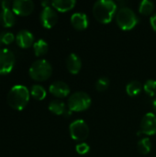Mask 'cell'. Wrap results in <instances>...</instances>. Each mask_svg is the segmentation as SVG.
<instances>
[{
  "label": "cell",
  "instance_id": "7402d4cb",
  "mask_svg": "<svg viewBox=\"0 0 156 157\" xmlns=\"http://www.w3.org/2000/svg\"><path fill=\"white\" fill-rule=\"evenodd\" d=\"M137 148L140 154L142 155H148L151 150H152V143L150 139L148 138H143L138 142Z\"/></svg>",
  "mask_w": 156,
  "mask_h": 157
},
{
  "label": "cell",
  "instance_id": "ffe728a7",
  "mask_svg": "<svg viewBox=\"0 0 156 157\" xmlns=\"http://www.w3.org/2000/svg\"><path fill=\"white\" fill-rule=\"evenodd\" d=\"M30 95L37 100H42L46 98L47 92L45 88L40 85H33L30 89Z\"/></svg>",
  "mask_w": 156,
  "mask_h": 157
},
{
  "label": "cell",
  "instance_id": "44dd1931",
  "mask_svg": "<svg viewBox=\"0 0 156 157\" xmlns=\"http://www.w3.org/2000/svg\"><path fill=\"white\" fill-rule=\"evenodd\" d=\"M154 10V3L150 0H143L140 3L139 11L142 15L148 16L151 15Z\"/></svg>",
  "mask_w": 156,
  "mask_h": 157
},
{
  "label": "cell",
  "instance_id": "4fadbf2b",
  "mask_svg": "<svg viewBox=\"0 0 156 157\" xmlns=\"http://www.w3.org/2000/svg\"><path fill=\"white\" fill-rule=\"evenodd\" d=\"M71 23L77 30H84L88 27V18L85 13L76 12L71 17Z\"/></svg>",
  "mask_w": 156,
  "mask_h": 157
},
{
  "label": "cell",
  "instance_id": "d6986e66",
  "mask_svg": "<svg viewBox=\"0 0 156 157\" xmlns=\"http://www.w3.org/2000/svg\"><path fill=\"white\" fill-rule=\"evenodd\" d=\"M33 49L36 56H42L47 53L49 46L46 40H38L34 44H33Z\"/></svg>",
  "mask_w": 156,
  "mask_h": 157
},
{
  "label": "cell",
  "instance_id": "6da1fadb",
  "mask_svg": "<svg viewBox=\"0 0 156 157\" xmlns=\"http://www.w3.org/2000/svg\"><path fill=\"white\" fill-rule=\"evenodd\" d=\"M117 14V5L111 0H99L93 6V15L95 18L102 23L108 24Z\"/></svg>",
  "mask_w": 156,
  "mask_h": 157
},
{
  "label": "cell",
  "instance_id": "ba28073f",
  "mask_svg": "<svg viewBox=\"0 0 156 157\" xmlns=\"http://www.w3.org/2000/svg\"><path fill=\"white\" fill-rule=\"evenodd\" d=\"M40 19L42 24V26L46 29L52 28L58 21V15L54 8L51 6L43 7V9L40 12Z\"/></svg>",
  "mask_w": 156,
  "mask_h": 157
},
{
  "label": "cell",
  "instance_id": "2e32d148",
  "mask_svg": "<svg viewBox=\"0 0 156 157\" xmlns=\"http://www.w3.org/2000/svg\"><path fill=\"white\" fill-rule=\"evenodd\" d=\"M76 5L75 0H54L51 2V6L54 9L60 12H66L73 9Z\"/></svg>",
  "mask_w": 156,
  "mask_h": 157
},
{
  "label": "cell",
  "instance_id": "3957f363",
  "mask_svg": "<svg viewBox=\"0 0 156 157\" xmlns=\"http://www.w3.org/2000/svg\"><path fill=\"white\" fill-rule=\"evenodd\" d=\"M116 21L122 30H131L137 25L138 17L131 8L122 6L117 11Z\"/></svg>",
  "mask_w": 156,
  "mask_h": 157
},
{
  "label": "cell",
  "instance_id": "f546056e",
  "mask_svg": "<svg viewBox=\"0 0 156 157\" xmlns=\"http://www.w3.org/2000/svg\"><path fill=\"white\" fill-rule=\"evenodd\" d=\"M71 115H72V111H71L70 109H68V110L66 109V111H65V112H64V114H63V116H64V117H70Z\"/></svg>",
  "mask_w": 156,
  "mask_h": 157
},
{
  "label": "cell",
  "instance_id": "603a6c76",
  "mask_svg": "<svg viewBox=\"0 0 156 157\" xmlns=\"http://www.w3.org/2000/svg\"><path fill=\"white\" fill-rule=\"evenodd\" d=\"M143 89L145 93L148 94L150 97L156 98V80H154V79L147 80L143 86Z\"/></svg>",
  "mask_w": 156,
  "mask_h": 157
},
{
  "label": "cell",
  "instance_id": "cb8c5ba5",
  "mask_svg": "<svg viewBox=\"0 0 156 157\" xmlns=\"http://www.w3.org/2000/svg\"><path fill=\"white\" fill-rule=\"evenodd\" d=\"M109 84H110V82L108 77H100L96 83V89L98 92L106 91L108 88Z\"/></svg>",
  "mask_w": 156,
  "mask_h": 157
},
{
  "label": "cell",
  "instance_id": "83f0119b",
  "mask_svg": "<svg viewBox=\"0 0 156 157\" xmlns=\"http://www.w3.org/2000/svg\"><path fill=\"white\" fill-rule=\"evenodd\" d=\"M150 22H151V26H152L153 29L156 32V13L154 15H153V16L151 17Z\"/></svg>",
  "mask_w": 156,
  "mask_h": 157
},
{
  "label": "cell",
  "instance_id": "1f68e13d",
  "mask_svg": "<svg viewBox=\"0 0 156 157\" xmlns=\"http://www.w3.org/2000/svg\"><path fill=\"white\" fill-rule=\"evenodd\" d=\"M155 157H156V156H155Z\"/></svg>",
  "mask_w": 156,
  "mask_h": 157
},
{
  "label": "cell",
  "instance_id": "f1b7e54d",
  "mask_svg": "<svg viewBox=\"0 0 156 157\" xmlns=\"http://www.w3.org/2000/svg\"><path fill=\"white\" fill-rule=\"evenodd\" d=\"M50 4H51V2H50V1H42V2H41V6H42L43 7L50 6Z\"/></svg>",
  "mask_w": 156,
  "mask_h": 157
},
{
  "label": "cell",
  "instance_id": "8992f818",
  "mask_svg": "<svg viewBox=\"0 0 156 157\" xmlns=\"http://www.w3.org/2000/svg\"><path fill=\"white\" fill-rule=\"evenodd\" d=\"M70 135L73 140L82 142L89 136V127L83 120H76L69 126Z\"/></svg>",
  "mask_w": 156,
  "mask_h": 157
},
{
  "label": "cell",
  "instance_id": "5bb4252c",
  "mask_svg": "<svg viewBox=\"0 0 156 157\" xmlns=\"http://www.w3.org/2000/svg\"><path fill=\"white\" fill-rule=\"evenodd\" d=\"M66 67L70 74L77 75L82 68V61L75 53H71L66 59Z\"/></svg>",
  "mask_w": 156,
  "mask_h": 157
},
{
  "label": "cell",
  "instance_id": "e0dca14e",
  "mask_svg": "<svg viewBox=\"0 0 156 157\" xmlns=\"http://www.w3.org/2000/svg\"><path fill=\"white\" fill-rule=\"evenodd\" d=\"M49 110L55 115H63L66 111V105L63 101L55 99L49 104Z\"/></svg>",
  "mask_w": 156,
  "mask_h": 157
},
{
  "label": "cell",
  "instance_id": "7c38bea8",
  "mask_svg": "<svg viewBox=\"0 0 156 157\" xmlns=\"http://www.w3.org/2000/svg\"><path fill=\"white\" fill-rule=\"evenodd\" d=\"M33 41H34L33 34L27 29H22L18 31L17 34L16 35L17 44L23 49L29 48L33 44Z\"/></svg>",
  "mask_w": 156,
  "mask_h": 157
},
{
  "label": "cell",
  "instance_id": "30bf717a",
  "mask_svg": "<svg viewBox=\"0 0 156 157\" xmlns=\"http://www.w3.org/2000/svg\"><path fill=\"white\" fill-rule=\"evenodd\" d=\"M34 9L31 0H15L12 3V11L18 16H29Z\"/></svg>",
  "mask_w": 156,
  "mask_h": 157
},
{
  "label": "cell",
  "instance_id": "277c9868",
  "mask_svg": "<svg viewBox=\"0 0 156 157\" xmlns=\"http://www.w3.org/2000/svg\"><path fill=\"white\" fill-rule=\"evenodd\" d=\"M29 73L33 80L45 81L51 77L52 74V67L48 61L40 59L35 61L30 65Z\"/></svg>",
  "mask_w": 156,
  "mask_h": 157
},
{
  "label": "cell",
  "instance_id": "5b68a950",
  "mask_svg": "<svg viewBox=\"0 0 156 157\" xmlns=\"http://www.w3.org/2000/svg\"><path fill=\"white\" fill-rule=\"evenodd\" d=\"M90 96L84 91H77L72 94L68 98V109L73 112H80L86 110L91 106Z\"/></svg>",
  "mask_w": 156,
  "mask_h": 157
},
{
  "label": "cell",
  "instance_id": "9a60e30c",
  "mask_svg": "<svg viewBox=\"0 0 156 157\" xmlns=\"http://www.w3.org/2000/svg\"><path fill=\"white\" fill-rule=\"evenodd\" d=\"M15 13L11 9H2L0 12V24L5 28H10L15 24Z\"/></svg>",
  "mask_w": 156,
  "mask_h": 157
},
{
  "label": "cell",
  "instance_id": "52a82bcc",
  "mask_svg": "<svg viewBox=\"0 0 156 157\" xmlns=\"http://www.w3.org/2000/svg\"><path fill=\"white\" fill-rule=\"evenodd\" d=\"M15 55L8 49H0V75L9 74L15 65Z\"/></svg>",
  "mask_w": 156,
  "mask_h": 157
},
{
  "label": "cell",
  "instance_id": "ac0fdd59",
  "mask_svg": "<svg viewBox=\"0 0 156 157\" xmlns=\"http://www.w3.org/2000/svg\"><path fill=\"white\" fill-rule=\"evenodd\" d=\"M143 90V85L136 80L129 82L126 86V92L130 97H136Z\"/></svg>",
  "mask_w": 156,
  "mask_h": 157
},
{
  "label": "cell",
  "instance_id": "9c48e42d",
  "mask_svg": "<svg viewBox=\"0 0 156 157\" xmlns=\"http://www.w3.org/2000/svg\"><path fill=\"white\" fill-rule=\"evenodd\" d=\"M141 131L146 135L156 134V115L149 112L143 116L141 121Z\"/></svg>",
  "mask_w": 156,
  "mask_h": 157
},
{
  "label": "cell",
  "instance_id": "8fae6325",
  "mask_svg": "<svg viewBox=\"0 0 156 157\" xmlns=\"http://www.w3.org/2000/svg\"><path fill=\"white\" fill-rule=\"evenodd\" d=\"M51 94H52L56 98H63L69 96L70 94V87L69 86L63 81H56L53 82L49 88Z\"/></svg>",
  "mask_w": 156,
  "mask_h": 157
},
{
  "label": "cell",
  "instance_id": "484cf974",
  "mask_svg": "<svg viewBox=\"0 0 156 157\" xmlns=\"http://www.w3.org/2000/svg\"><path fill=\"white\" fill-rule=\"evenodd\" d=\"M75 150L79 155H86L89 152L90 147L86 143H80L76 145Z\"/></svg>",
  "mask_w": 156,
  "mask_h": 157
},
{
  "label": "cell",
  "instance_id": "7a4b0ae2",
  "mask_svg": "<svg viewBox=\"0 0 156 157\" xmlns=\"http://www.w3.org/2000/svg\"><path fill=\"white\" fill-rule=\"evenodd\" d=\"M29 100V91L22 85H16L11 87L7 94L8 105L17 110H22Z\"/></svg>",
  "mask_w": 156,
  "mask_h": 157
},
{
  "label": "cell",
  "instance_id": "d4e9b609",
  "mask_svg": "<svg viewBox=\"0 0 156 157\" xmlns=\"http://www.w3.org/2000/svg\"><path fill=\"white\" fill-rule=\"evenodd\" d=\"M16 39L14 34L9 31H3L0 33V43L4 44H10Z\"/></svg>",
  "mask_w": 156,
  "mask_h": 157
},
{
  "label": "cell",
  "instance_id": "4dcf8cb0",
  "mask_svg": "<svg viewBox=\"0 0 156 157\" xmlns=\"http://www.w3.org/2000/svg\"><path fill=\"white\" fill-rule=\"evenodd\" d=\"M153 108H154V110L155 111L156 113V98L154 99V101H153Z\"/></svg>",
  "mask_w": 156,
  "mask_h": 157
},
{
  "label": "cell",
  "instance_id": "4316f807",
  "mask_svg": "<svg viewBox=\"0 0 156 157\" xmlns=\"http://www.w3.org/2000/svg\"><path fill=\"white\" fill-rule=\"evenodd\" d=\"M12 3L10 1L7 0H3L1 1V6H2V9H10V5Z\"/></svg>",
  "mask_w": 156,
  "mask_h": 157
}]
</instances>
